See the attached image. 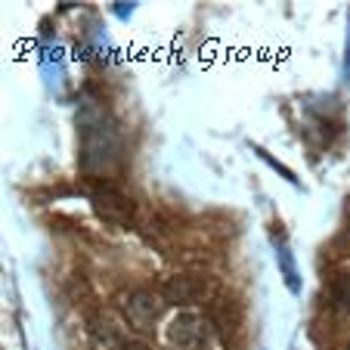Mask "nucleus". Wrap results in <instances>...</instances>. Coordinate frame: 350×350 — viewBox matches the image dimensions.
I'll return each mask as SVG.
<instances>
[{
  "label": "nucleus",
  "mask_w": 350,
  "mask_h": 350,
  "mask_svg": "<svg viewBox=\"0 0 350 350\" xmlns=\"http://www.w3.org/2000/svg\"><path fill=\"white\" fill-rule=\"evenodd\" d=\"M81 167L93 177H106L121 165V133L106 109L84 103L78 115Z\"/></svg>",
  "instance_id": "1"
},
{
  "label": "nucleus",
  "mask_w": 350,
  "mask_h": 350,
  "mask_svg": "<svg viewBox=\"0 0 350 350\" xmlns=\"http://www.w3.org/2000/svg\"><path fill=\"white\" fill-rule=\"evenodd\" d=\"M93 211L106 220V224L127 226L133 220V202L121 189H115V186H99L93 192Z\"/></svg>",
  "instance_id": "2"
},
{
  "label": "nucleus",
  "mask_w": 350,
  "mask_h": 350,
  "mask_svg": "<svg viewBox=\"0 0 350 350\" xmlns=\"http://www.w3.org/2000/svg\"><path fill=\"white\" fill-rule=\"evenodd\" d=\"M174 344L180 350H202L211 344V332H208V323L196 317V313H180L171 323V332H167Z\"/></svg>",
  "instance_id": "3"
},
{
  "label": "nucleus",
  "mask_w": 350,
  "mask_h": 350,
  "mask_svg": "<svg viewBox=\"0 0 350 350\" xmlns=\"http://www.w3.org/2000/svg\"><path fill=\"white\" fill-rule=\"evenodd\" d=\"M124 310H127V317H131L133 325L146 329V325H149L155 317H159V297L149 295V291H133V295L127 297Z\"/></svg>",
  "instance_id": "4"
},
{
  "label": "nucleus",
  "mask_w": 350,
  "mask_h": 350,
  "mask_svg": "<svg viewBox=\"0 0 350 350\" xmlns=\"http://www.w3.org/2000/svg\"><path fill=\"white\" fill-rule=\"evenodd\" d=\"M165 295H167V301H174V304H186V301H196V297L202 295V282L192 276H177L167 282Z\"/></svg>",
  "instance_id": "5"
},
{
  "label": "nucleus",
  "mask_w": 350,
  "mask_h": 350,
  "mask_svg": "<svg viewBox=\"0 0 350 350\" xmlns=\"http://www.w3.org/2000/svg\"><path fill=\"white\" fill-rule=\"evenodd\" d=\"M90 344H93V350H124L118 332L109 323H99V319L90 323Z\"/></svg>",
  "instance_id": "6"
},
{
  "label": "nucleus",
  "mask_w": 350,
  "mask_h": 350,
  "mask_svg": "<svg viewBox=\"0 0 350 350\" xmlns=\"http://www.w3.org/2000/svg\"><path fill=\"white\" fill-rule=\"evenodd\" d=\"M332 301H335L341 310H350V276H338L332 282Z\"/></svg>",
  "instance_id": "7"
},
{
  "label": "nucleus",
  "mask_w": 350,
  "mask_h": 350,
  "mask_svg": "<svg viewBox=\"0 0 350 350\" xmlns=\"http://www.w3.org/2000/svg\"><path fill=\"white\" fill-rule=\"evenodd\" d=\"M124 350H149V347H143V344H131V347H124Z\"/></svg>",
  "instance_id": "8"
}]
</instances>
